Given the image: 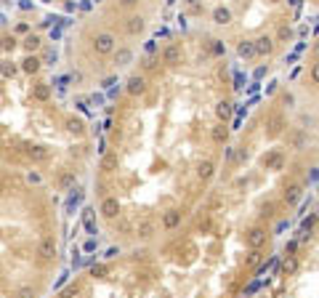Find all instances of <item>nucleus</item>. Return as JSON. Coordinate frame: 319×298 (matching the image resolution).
Returning a JSON list of instances; mask_svg holds the SVG:
<instances>
[{"mask_svg":"<svg viewBox=\"0 0 319 298\" xmlns=\"http://www.w3.org/2000/svg\"><path fill=\"white\" fill-rule=\"evenodd\" d=\"M301 3H303V0H290V6H293L295 11H298V8H301Z\"/></svg>","mask_w":319,"mask_h":298,"instance_id":"49","label":"nucleus"},{"mask_svg":"<svg viewBox=\"0 0 319 298\" xmlns=\"http://www.w3.org/2000/svg\"><path fill=\"white\" fill-rule=\"evenodd\" d=\"M56 256V240L48 235V237H43L40 242H37V258L40 261H51Z\"/></svg>","mask_w":319,"mask_h":298,"instance_id":"2","label":"nucleus"},{"mask_svg":"<svg viewBox=\"0 0 319 298\" xmlns=\"http://www.w3.org/2000/svg\"><path fill=\"white\" fill-rule=\"evenodd\" d=\"M266 242V229H261V227H256V229H250L248 232V245L253 248V250H258L261 245Z\"/></svg>","mask_w":319,"mask_h":298,"instance_id":"8","label":"nucleus"},{"mask_svg":"<svg viewBox=\"0 0 319 298\" xmlns=\"http://www.w3.org/2000/svg\"><path fill=\"white\" fill-rule=\"evenodd\" d=\"M178 224H181V210H168L163 216V227L165 229H176Z\"/></svg>","mask_w":319,"mask_h":298,"instance_id":"15","label":"nucleus"},{"mask_svg":"<svg viewBox=\"0 0 319 298\" xmlns=\"http://www.w3.org/2000/svg\"><path fill=\"white\" fill-rule=\"evenodd\" d=\"M213 53H215V56H221V53H226V45H223L221 40H213Z\"/></svg>","mask_w":319,"mask_h":298,"instance_id":"38","label":"nucleus"},{"mask_svg":"<svg viewBox=\"0 0 319 298\" xmlns=\"http://www.w3.org/2000/svg\"><path fill=\"white\" fill-rule=\"evenodd\" d=\"M115 48H117V40H115L112 32H99L96 37H93V51H96L99 56H109Z\"/></svg>","mask_w":319,"mask_h":298,"instance_id":"1","label":"nucleus"},{"mask_svg":"<svg viewBox=\"0 0 319 298\" xmlns=\"http://www.w3.org/2000/svg\"><path fill=\"white\" fill-rule=\"evenodd\" d=\"M74 184V173H61V186H72Z\"/></svg>","mask_w":319,"mask_h":298,"instance_id":"40","label":"nucleus"},{"mask_svg":"<svg viewBox=\"0 0 319 298\" xmlns=\"http://www.w3.org/2000/svg\"><path fill=\"white\" fill-rule=\"evenodd\" d=\"M293 37V30L290 27H279V40H290Z\"/></svg>","mask_w":319,"mask_h":298,"instance_id":"39","label":"nucleus"},{"mask_svg":"<svg viewBox=\"0 0 319 298\" xmlns=\"http://www.w3.org/2000/svg\"><path fill=\"white\" fill-rule=\"evenodd\" d=\"M213 173H215L213 160H202L200 165H197V176H200V181H210V179H213Z\"/></svg>","mask_w":319,"mask_h":298,"instance_id":"10","label":"nucleus"},{"mask_svg":"<svg viewBox=\"0 0 319 298\" xmlns=\"http://www.w3.org/2000/svg\"><path fill=\"white\" fill-rule=\"evenodd\" d=\"M253 45H256V56H269L274 51V40L269 35H261L258 40H253Z\"/></svg>","mask_w":319,"mask_h":298,"instance_id":"6","label":"nucleus"},{"mask_svg":"<svg viewBox=\"0 0 319 298\" xmlns=\"http://www.w3.org/2000/svg\"><path fill=\"white\" fill-rule=\"evenodd\" d=\"M45 61H48V64L56 61V51H48V53H45Z\"/></svg>","mask_w":319,"mask_h":298,"instance_id":"47","label":"nucleus"},{"mask_svg":"<svg viewBox=\"0 0 319 298\" xmlns=\"http://www.w3.org/2000/svg\"><path fill=\"white\" fill-rule=\"evenodd\" d=\"M210 138H213L215 144H226V138H229V128L223 125V123H221V125H215V128L210 130Z\"/></svg>","mask_w":319,"mask_h":298,"instance_id":"16","label":"nucleus"},{"mask_svg":"<svg viewBox=\"0 0 319 298\" xmlns=\"http://www.w3.org/2000/svg\"><path fill=\"white\" fill-rule=\"evenodd\" d=\"M77 293H80V285H77V282H72L69 287H64V290H61V298H74Z\"/></svg>","mask_w":319,"mask_h":298,"instance_id":"32","label":"nucleus"},{"mask_svg":"<svg viewBox=\"0 0 319 298\" xmlns=\"http://www.w3.org/2000/svg\"><path fill=\"white\" fill-rule=\"evenodd\" d=\"M277 266H279V256H271L266 264H261V266H258V277H269Z\"/></svg>","mask_w":319,"mask_h":298,"instance_id":"19","label":"nucleus"},{"mask_svg":"<svg viewBox=\"0 0 319 298\" xmlns=\"http://www.w3.org/2000/svg\"><path fill=\"white\" fill-rule=\"evenodd\" d=\"M80 200H83V189H72L69 200H67V213H72L74 208H77V205H80Z\"/></svg>","mask_w":319,"mask_h":298,"instance_id":"26","label":"nucleus"},{"mask_svg":"<svg viewBox=\"0 0 319 298\" xmlns=\"http://www.w3.org/2000/svg\"><path fill=\"white\" fill-rule=\"evenodd\" d=\"M0 74H3V78H14V74H16V64L14 61H3V64H0Z\"/></svg>","mask_w":319,"mask_h":298,"instance_id":"30","label":"nucleus"},{"mask_svg":"<svg viewBox=\"0 0 319 298\" xmlns=\"http://www.w3.org/2000/svg\"><path fill=\"white\" fill-rule=\"evenodd\" d=\"M83 224H86L88 235H99L96 224H93V210H91V208H86V213H83Z\"/></svg>","mask_w":319,"mask_h":298,"instance_id":"24","label":"nucleus"},{"mask_svg":"<svg viewBox=\"0 0 319 298\" xmlns=\"http://www.w3.org/2000/svg\"><path fill=\"white\" fill-rule=\"evenodd\" d=\"M261 165L264 168H274V171H279V168H282V155H266L264 160H261Z\"/></svg>","mask_w":319,"mask_h":298,"instance_id":"23","label":"nucleus"},{"mask_svg":"<svg viewBox=\"0 0 319 298\" xmlns=\"http://www.w3.org/2000/svg\"><path fill=\"white\" fill-rule=\"evenodd\" d=\"M35 99L37 101H48L51 99V88L48 86H35Z\"/></svg>","mask_w":319,"mask_h":298,"instance_id":"28","label":"nucleus"},{"mask_svg":"<svg viewBox=\"0 0 319 298\" xmlns=\"http://www.w3.org/2000/svg\"><path fill=\"white\" fill-rule=\"evenodd\" d=\"M67 130L72 136H83V133H86V123H83L80 117H69L67 120Z\"/></svg>","mask_w":319,"mask_h":298,"instance_id":"18","label":"nucleus"},{"mask_svg":"<svg viewBox=\"0 0 319 298\" xmlns=\"http://www.w3.org/2000/svg\"><path fill=\"white\" fill-rule=\"evenodd\" d=\"M43 3H48V0H43Z\"/></svg>","mask_w":319,"mask_h":298,"instance_id":"53","label":"nucleus"},{"mask_svg":"<svg viewBox=\"0 0 319 298\" xmlns=\"http://www.w3.org/2000/svg\"><path fill=\"white\" fill-rule=\"evenodd\" d=\"M189 3H192V6H200V3H202V0H189Z\"/></svg>","mask_w":319,"mask_h":298,"instance_id":"51","label":"nucleus"},{"mask_svg":"<svg viewBox=\"0 0 319 298\" xmlns=\"http://www.w3.org/2000/svg\"><path fill=\"white\" fill-rule=\"evenodd\" d=\"M107 272H109L107 264H93V266H91V274H93V277H107Z\"/></svg>","mask_w":319,"mask_h":298,"instance_id":"31","label":"nucleus"},{"mask_svg":"<svg viewBox=\"0 0 319 298\" xmlns=\"http://www.w3.org/2000/svg\"><path fill=\"white\" fill-rule=\"evenodd\" d=\"M303 144H306V136H303V130H298V133L293 136V146H295V149H301Z\"/></svg>","mask_w":319,"mask_h":298,"instance_id":"36","label":"nucleus"},{"mask_svg":"<svg viewBox=\"0 0 319 298\" xmlns=\"http://www.w3.org/2000/svg\"><path fill=\"white\" fill-rule=\"evenodd\" d=\"M269 136H279V133H282V128H285V120H282V115H274V117H271L269 120Z\"/></svg>","mask_w":319,"mask_h":298,"instance_id":"20","label":"nucleus"},{"mask_svg":"<svg viewBox=\"0 0 319 298\" xmlns=\"http://www.w3.org/2000/svg\"><path fill=\"white\" fill-rule=\"evenodd\" d=\"M176 3V0H165V6H173Z\"/></svg>","mask_w":319,"mask_h":298,"instance_id":"52","label":"nucleus"},{"mask_svg":"<svg viewBox=\"0 0 319 298\" xmlns=\"http://www.w3.org/2000/svg\"><path fill=\"white\" fill-rule=\"evenodd\" d=\"M264 74H266V67H258V69H256V80H261Z\"/></svg>","mask_w":319,"mask_h":298,"instance_id":"48","label":"nucleus"},{"mask_svg":"<svg viewBox=\"0 0 319 298\" xmlns=\"http://www.w3.org/2000/svg\"><path fill=\"white\" fill-rule=\"evenodd\" d=\"M181 59H184V53H181V48H178V45H173V43L163 51V64H168V67H176V64H181Z\"/></svg>","mask_w":319,"mask_h":298,"instance_id":"3","label":"nucleus"},{"mask_svg":"<svg viewBox=\"0 0 319 298\" xmlns=\"http://www.w3.org/2000/svg\"><path fill=\"white\" fill-rule=\"evenodd\" d=\"M22 45H24V51H27V53H35L37 48H40V37H37V35H30Z\"/></svg>","mask_w":319,"mask_h":298,"instance_id":"27","label":"nucleus"},{"mask_svg":"<svg viewBox=\"0 0 319 298\" xmlns=\"http://www.w3.org/2000/svg\"><path fill=\"white\" fill-rule=\"evenodd\" d=\"M242 88H245V74L237 72L234 74V91H242Z\"/></svg>","mask_w":319,"mask_h":298,"instance_id":"35","label":"nucleus"},{"mask_svg":"<svg viewBox=\"0 0 319 298\" xmlns=\"http://www.w3.org/2000/svg\"><path fill=\"white\" fill-rule=\"evenodd\" d=\"M213 22L215 24H229L231 22V11H229V8H223V6H218V8H215V11H213Z\"/></svg>","mask_w":319,"mask_h":298,"instance_id":"17","label":"nucleus"},{"mask_svg":"<svg viewBox=\"0 0 319 298\" xmlns=\"http://www.w3.org/2000/svg\"><path fill=\"white\" fill-rule=\"evenodd\" d=\"M295 269H298V261H295V256H287V258L282 261V272H285V274H293Z\"/></svg>","mask_w":319,"mask_h":298,"instance_id":"29","label":"nucleus"},{"mask_svg":"<svg viewBox=\"0 0 319 298\" xmlns=\"http://www.w3.org/2000/svg\"><path fill=\"white\" fill-rule=\"evenodd\" d=\"M27 181H30V184H40V173L30 171V173H27Z\"/></svg>","mask_w":319,"mask_h":298,"instance_id":"42","label":"nucleus"},{"mask_svg":"<svg viewBox=\"0 0 319 298\" xmlns=\"http://www.w3.org/2000/svg\"><path fill=\"white\" fill-rule=\"evenodd\" d=\"M125 91L130 93V96H141V93L146 91V80L133 74V78H128V83H125Z\"/></svg>","mask_w":319,"mask_h":298,"instance_id":"5","label":"nucleus"},{"mask_svg":"<svg viewBox=\"0 0 319 298\" xmlns=\"http://www.w3.org/2000/svg\"><path fill=\"white\" fill-rule=\"evenodd\" d=\"M40 67H43V61L37 59V56H32V53L22 61V69H24L27 74H37V72H40Z\"/></svg>","mask_w":319,"mask_h":298,"instance_id":"14","label":"nucleus"},{"mask_svg":"<svg viewBox=\"0 0 319 298\" xmlns=\"http://www.w3.org/2000/svg\"><path fill=\"white\" fill-rule=\"evenodd\" d=\"M117 168V155H101V171H115Z\"/></svg>","mask_w":319,"mask_h":298,"instance_id":"25","label":"nucleus"},{"mask_svg":"<svg viewBox=\"0 0 319 298\" xmlns=\"http://www.w3.org/2000/svg\"><path fill=\"white\" fill-rule=\"evenodd\" d=\"M271 3H277V0H271Z\"/></svg>","mask_w":319,"mask_h":298,"instance_id":"54","label":"nucleus"},{"mask_svg":"<svg viewBox=\"0 0 319 298\" xmlns=\"http://www.w3.org/2000/svg\"><path fill=\"white\" fill-rule=\"evenodd\" d=\"M146 56H154V51H157V45H154V40H146Z\"/></svg>","mask_w":319,"mask_h":298,"instance_id":"43","label":"nucleus"},{"mask_svg":"<svg viewBox=\"0 0 319 298\" xmlns=\"http://www.w3.org/2000/svg\"><path fill=\"white\" fill-rule=\"evenodd\" d=\"M301 200H303V186L301 184H290L285 189V202L287 205H298Z\"/></svg>","mask_w":319,"mask_h":298,"instance_id":"7","label":"nucleus"},{"mask_svg":"<svg viewBox=\"0 0 319 298\" xmlns=\"http://www.w3.org/2000/svg\"><path fill=\"white\" fill-rule=\"evenodd\" d=\"M16 298H35V287H30V285L19 287V290H16Z\"/></svg>","mask_w":319,"mask_h":298,"instance_id":"33","label":"nucleus"},{"mask_svg":"<svg viewBox=\"0 0 319 298\" xmlns=\"http://www.w3.org/2000/svg\"><path fill=\"white\" fill-rule=\"evenodd\" d=\"M0 48H3V51H14V48H16V40H14V35H11V37L6 35L3 40H0Z\"/></svg>","mask_w":319,"mask_h":298,"instance_id":"34","label":"nucleus"},{"mask_svg":"<svg viewBox=\"0 0 319 298\" xmlns=\"http://www.w3.org/2000/svg\"><path fill=\"white\" fill-rule=\"evenodd\" d=\"M101 216L109 218V221L120 216V202H117V197H104V202H101Z\"/></svg>","mask_w":319,"mask_h":298,"instance_id":"4","label":"nucleus"},{"mask_svg":"<svg viewBox=\"0 0 319 298\" xmlns=\"http://www.w3.org/2000/svg\"><path fill=\"white\" fill-rule=\"evenodd\" d=\"M295 250H298V240H290L285 245V256H295Z\"/></svg>","mask_w":319,"mask_h":298,"instance_id":"37","label":"nucleus"},{"mask_svg":"<svg viewBox=\"0 0 319 298\" xmlns=\"http://www.w3.org/2000/svg\"><path fill=\"white\" fill-rule=\"evenodd\" d=\"M237 56L240 59H256V45H253V40H242L240 45H237Z\"/></svg>","mask_w":319,"mask_h":298,"instance_id":"13","label":"nucleus"},{"mask_svg":"<svg viewBox=\"0 0 319 298\" xmlns=\"http://www.w3.org/2000/svg\"><path fill=\"white\" fill-rule=\"evenodd\" d=\"M258 258H261V256H258V250H253V253L248 256V264H258Z\"/></svg>","mask_w":319,"mask_h":298,"instance_id":"44","label":"nucleus"},{"mask_svg":"<svg viewBox=\"0 0 319 298\" xmlns=\"http://www.w3.org/2000/svg\"><path fill=\"white\" fill-rule=\"evenodd\" d=\"M117 253H120V250H117V248H107V253H104V258H115Z\"/></svg>","mask_w":319,"mask_h":298,"instance_id":"45","label":"nucleus"},{"mask_svg":"<svg viewBox=\"0 0 319 298\" xmlns=\"http://www.w3.org/2000/svg\"><path fill=\"white\" fill-rule=\"evenodd\" d=\"M136 3V0H123V6H133Z\"/></svg>","mask_w":319,"mask_h":298,"instance_id":"50","label":"nucleus"},{"mask_svg":"<svg viewBox=\"0 0 319 298\" xmlns=\"http://www.w3.org/2000/svg\"><path fill=\"white\" fill-rule=\"evenodd\" d=\"M83 250H86V253H93V250H96V237H91L86 245H83Z\"/></svg>","mask_w":319,"mask_h":298,"instance_id":"41","label":"nucleus"},{"mask_svg":"<svg viewBox=\"0 0 319 298\" xmlns=\"http://www.w3.org/2000/svg\"><path fill=\"white\" fill-rule=\"evenodd\" d=\"M27 155H30L35 163H45V160H48V149H45V146H30V149H27Z\"/></svg>","mask_w":319,"mask_h":298,"instance_id":"21","label":"nucleus"},{"mask_svg":"<svg viewBox=\"0 0 319 298\" xmlns=\"http://www.w3.org/2000/svg\"><path fill=\"white\" fill-rule=\"evenodd\" d=\"M144 27H146L144 16H130V19H128V24H125V30H128V35H141V32H144Z\"/></svg>","mask_w":319,"mask_h":298,"instance_id":"12","label":"nucleus"},{"mask_svg":"<svg viewBox=\"0 0 319 298\" xmlns=\"http://www.w3.org/2000/svg\"><path fill=\"white\" fill-rule=\"evenodd\" d=\"M144 67H146V69L154 67V56H146V59H144Z\"/></svg>","mask_w":319,"mask_h":298,"instance_id":"46","label":"nucleus"},{"mask_svg":"<svg viewBox=\"0 0 319 298\" xmlns=\"http://www.w3.org/2000/svg\"><path fill=\"white\" fill-rule=\"evenodd\" d=\"M112 53H115V64H117V67H128V64L133 61V51H130V48H115Z\"/></svg>","mask_w":319,"mask_h":298,"instance_id":"11","label":"nucleus"},{"mask_svg":"<svg viewBox=\"0 0 319 298\" xmlns=\"http://www.w3.org/2000/svg\"><path fill=\"white\" fill-rule=\"evenodd\" d=\"M231 115H234V104H231V101H218V104H215V117H218L221 123H226Z\"/></svg>","mask_w":319,"mask_h":298,"instance_id":"9","label":"nucleus"},{"mask_svg":"<svg viewBox=\"0 0 319 298\" xmlns=\"http://www.w3.org/2000/svg\"><path fill=\"white\" fill-rule=\"evenodd\" d=\"M136 235L141 237V240H149V237L154 235V224H152V221H141V224L136 227Z\"/></svg>","mask_w":319,"mask_h":298,"instance_id":"22","label":"nucleus"}]
</instances>
